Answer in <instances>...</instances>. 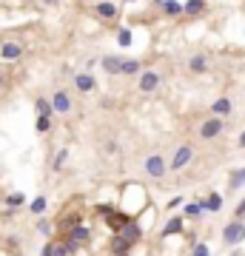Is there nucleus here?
<instances>
[{"label":"nucleus","instance_id":"obj_1","mask_svg":"<svg viewBox=\"0 0 245 256\" xmlns=\"http://www.w3.org/2000/svg\"><path fill=\"white\" fill-rule=\"evenodd\" d=\"M222 242L225 245H240L245 242V222L243 219H231L222 228Z\"/></svg>","mask_w":245,"mask_h":256},{"label":"nucleus","instance_id":"obj_2","mask_svg":"<svg viewBox=\"0 0 245 256\" xmlns=\"http://www.w3.org/2000/svg\"><path fill=\"white\" fill-rule=\"evenodd\" d=\"M143 168H146V174L154 176V179H160V176L168 171V165H165V160L160 157V154H151V157H146V165H143Z\"/></svg>","mask_w":245,"mask_h":256},{"label":"nucleus","instance_id":"obj_3","mask_svg":"<svg viewBox=\"0 0 245 256\" xmlns=\"http://www.w3.org/2000/svg\"><path fill=\"white\" fill-rule=\"evenodd\" d=\"M63 242H69L71 248H80V245L92 242V228H89V225H80V228H74V231L66 233V239H63Z\"/></svg>","mask_w":245,"mask_h":256},{"label":"nucleus","instance_id":"obj_4","mask_svg":"<svg viewBox=\"0 0 245 256\" xmlns=\"http://www.w3.org/2000/svg\"><path fill=\"white\" fill-rule=\"evenodd\" d=\"M191 157H194V148H191V145H180L174 151V160H171L168 168H171V171H183V168L191 163Z\"/></svg>","mask_w":245,"mask_h":256},{"label":"nucleus","instance_id":"obj_5","mask_svg":"<svg viewBox=\"0 0 245 256\" xmlns=\"http://www.w3.org/2000/svg\"><path fill=\"white\" fill-rule=\"evenodd\" d=\"M222 120L220 117H211V120H205V123H202V126H199V137H202V140H214V137H220L222 134Z\"/></svg>","mask_w":245,"mask_h":256},{"label":"nucleus","instance_id":"obj_6","mask_svg":"<svg viewBox=\"0 0 245 256\" xmlns=\"http://www.w3.org/2000/svg\"><path fill=\"white\" fill-rule=\"evenodd\" d=\"M129 222H131V216H129V213H120V211H111V213L105 216V225H108L114 233H120L126 225H129Z\"/></svg>","mask_w":245,"mask_h":256},{"label":"nucleus","instance_id":"obj_7","mask_svg":"<svg viewBox=\"0 0 245 256\" xmlns=\"http://www.w3.org/2000/svg\"><path fill=\"white\" fill-rule=\"evenodd\" d=\"M157 85H160V74H157V71H143L140 74V91L143 94L157 91Z\"/></svg>","mask_w":245,"mask_h":256},{"label":"nucleus","instance_id":"obj_8","mask_svg":"<svg viewBox=\"0 0 245 256\" xmlns=\"http://www.w3.org/2000/svg\"><path fill=\"white\" fill-rule=\"evenodd\" d=\"M108 248H111V256H129L134 245H131L129 239H123L120 233H114V236H111V245H108Z\"/></svg>","mask_w":245,"mask_h":256},{"label":"nucleus","instance_id":"obj_9","mask_svg":"<svg viewBox=\"0 0 245 256\" xmlns=\"http://www.w3.org/2000/svg\"><path fill=\"white\" fill-rule=\"evenodd\" d=\"M51 108H54L57 114H69L71 111V97L66 91H54V97H51Z\"/></svg>","mask_w":245,"mask_h":256},{"label":"nucleus","instance_id":"obj_10","mask_svg":"<svg viewBox=\"0 0 245 256\" xmlns=\"http://www.w3.org/2000/svg\"><path fill=\"white\" fill-rule=\"evenodd\" d=\"M120 236H123V239H129V242L134 245V242H140V239H143V228H140V225H137L134 219H131L129 225L120 231Z\"/></svg>","mask_w":245,"mask_h":256},{"label":"nucleus","instance_id":"obj_11","mask_svg":"<svg viewBox=\"0 0 245 256\" xmlns=\"http://www.w3.org/2000/svg\"><path fill=\"white\" fill-rule=\"evenodd\" d=\"M231 108H234V103L231 100H228V97H220V100H214V105H211V114L214 117H228L231 114Z\"/></svg>","mask_w":245,"mask_h":256},{"label":"nucleus","instance_id":"obj_12","mask_svg":"<svg viewBox=\"0 0 245 256\" xmlns=\"http://www.w3.org/2000/svg\"><path fill=\"white\" fill-rule=\"evenodd\" d=\"M100 66L105 69V74H123V57H103L100 60Z\"/></svg>","mask_w":245,"mask_h":256},{"label":"nucleus","instance_id":"obj_13","mask_svg":"<svg viewBox=\"0 0 245 256\" xmlns=\"http://www.w3.org/2000/svg\"><path fill=\"white\" fill-rule=\"evenodd\" d=\"M174 233H183V216H171V219L165 222V228H163V239L174 236Z\"/></svg>","mask_w":245,"mask_h":256},{"label":"nucleus","instance_id":"obj_14","mask_svg":"<svg viewBox=\"0 0 245 256\" xmlns=\"http://www.w3.org/2000/svg\"><path fill=\"white\" fill-rule=\"evenodd\" d=\"M74 85H77L80 91H94L97 80H94L92 74H77V77H74Z\"/></svg>","mask_w":245,"mask_h":256},{"label":"nucleus","instance_id":"obj_15","mask_svg":"<svg viewBox=\"0 0 245 256\" xmlns=\"http://www.w3.org/2000/svg\"><path fill=\"white\" fill-rule=\"evenodd\" d=\"M0 54H3V60H17L20 54H23V48L17 46V43H3Z\"/></svg>","mask_w":245,"mask_h":256},{"label":"nucleus","instance_id":"obj_16","mask_svg":"<svg viewBox=\"0 0 245 256\" xmlns=\"http://www.w3.org/2000/svg\"><path fill=\"white\" fill-rule=\"evenodd\" d=\"M97 14H100V17H103V20H114L117 14V6L114 3H97Z\"/></svg>","mask_w":245,"mask_h":256},{"label":"nucleus","instance_id":"obj_17","mask_svg":"<svg viewBox=\"0 0 245 256\" xmlns=\"http://www.w3.org/2000/svg\"><path fill=\"white\" fill-rule=\"evenodd\" d=\"M35 108H37V117H49V120H51V114H54V108H51V100H43V97H40V100L35 103Z\"/></svg>","mask_w":245,"mask_h":256},{"label":"nucleus","instance_id":"obj_18","mask_svg":"<svg viewBox=\"0 0 245 256\" xmlns=\"http://www.w3.org/2000/svg\"><path fill=\"white\" fill-rule=\"evenodd\" d=\"M205 213V202L197 199V202H188L186 205V216H202Z\"/></svg>","mask_w":245,"mask_h":256},{"label":"nucleus","instance_id":"obj_19","mask_svg":"<svg viewBox=\"0 0 245 256\" xmlns=\"http://www.w3.org/2000/svg\"><path fill=\"white\" fill-rule=\"evenodd\" d=\"M60 225H63V228H66V233H69V231H74V228H80V225H83V216H80V213H69L66 219L60 222Z\"/></svg>","mask_w":245,"mask_h":256},{"label":"nucleus","instance_id":"obj_20","mask_svg":"<svg viewBox=\"0 0 245 256\" xmlns=\"http://www.w3.org/2000/svg\"><path fill=\"white\" fill-rule=\"evenodd\" d=\"M140 60H126L123 57V74H129V77H134V74H140Z\"/></svg>","mask_w":245,"mask_h":256},{"label":"nucleus","instance_id":"obj_21","mask_svg":"<svg viewBox=\"0 0 245 256\" xmlns=\"http://www.w3.org/2000/svg\"><path fill=\"white\" fill-rule=\"evenodd\" d=\"M188 69H191V71H197V74H202V71L208 69V63H205V57H202V54H197V57H191V60H188Z\"/></svg>","mask_w":245,"mask_h":256},{"label":"nucleus","instance_id":"obj_22","mask_svg":"<svg viewBox=\"0 0 245 256\" xmlns=\"http://www.w3.org/2000/svg\"><path fill=\"white\" fill-rule=\"evenodd\" d=\"M51 256H74V248H71L69 242H54V251H51Z\"/></svg>","mask_w":245,"mask_h":256},{"label":"nucleus","instance_id":"obj_23","mask_svg":"<svg viewBox=\"0 0 245 256\" xmlns=\"http://www.w3.org/2000/svg\"><path fill=\"white\" fill-rule=\"evenodd\" d=\"M6 205H9V208H20V205H26V194H20V191L9 194V197H6Z\"/></svg>","mask_w":245,"mask_h":256},{"label":"nucleus","instance_id":"obj_24","mask_svg":"<svg viewBox=\"0 0 245 256\" xmlns=\"http://www.w3.org/2000/svg\"><path fill=\"white\" fill-rule=\"evenodd\" d=\"M202 202H205V211H214V213L222 208V197H220V194H211V197L202 199Z\"/></svg>","mask_w":245,"mask_h":256},{"label":"nucleus","instance_id":"obj_25","mask_svg":"<svg viewBox=\"0 0 245 256\" xmlns=\"http://www.w3.org/2000/svg\"><path fill=\"white\" fill-rule=\"evenodd\" d=\"M163 12L165 14H183V12H186V6H183V3H177V0H168V3H163Z\"/></svg>","mask_w":245,"mask_h":256},{"label":"nucleus","instance_id":"obj_26","mask_svg":"<svg viewBox=\"0 0 245 256\" xmlns=\"http://www.w3.org/2000/svg\"><path fill=\"white\" fill-rule=\"evenodd\" d=\"M46 197H37L35 202H32V205H29V208H32V213H35V216H40V213H43V211H46Z\"/></svg>","mask_w":245,"mask_h":256},{"label":"nucleus","instance_id":"obj_27","mask_svg":"<svg viewBox=\"0 0 245 256\" xmlns=\"http://www.w3.org/2000/svg\"><path fill=\"white\" fill-rule=\"evenodd\" d=\"M202 9H205V3H202V0H188V3H186V12L188 14H197V12H202Z\"/></svg>","mask_w":245,"mask_h":256},{"label":"nucleus","instance_id":"obj_28","mask_svg":"<svg viewBox=\"0 0 245 256\" xmlns=\"http://www.w3.org/2000/svg\"><path fill=\"white\" fill-rule=\"evenodd\" d=\"M245 185V168H240V171H234L231 176V188H243Z\"/></svg>","mask_w":245,"mask_h":256},{"label":"nucleus","instance_id":"obj_29","mask_svg":"<svg viewBox=\"0 0 245 256\" xmlns=\"http://www.w3.org/2000/svg\"><path fill=\"white\" fill-rule=\"evenodd\" d=\"M191 256H211L208 245H205V242H197L194 248H191Z\"/></svg>","mask_w":245,"mask_h":256},{"label":"nucleus","instance_id":"obj_30","mask_svg":"<svg viewBox=\"0 0 245 256\" xmlns=\"http://www.w3.org/2000/svg\"><path fill=\"white\" fill-rule=\"evenodd\" d=\"M37 231L43 233V236H51V222H49V219H37Z\"/></svg>","mask_w":245,"mask_h":256},{"label":"nucleus","instance_id":"obj_31","mask_svg":"<svg viewBox=\"0 0 245 256\" xmlns=\"http://www.w3.org/2000/svg\"><path fill=\"white\" fill-rule=\"evenodd\" d=\"M49 128H51V120H49V117H37V131H40V134H46Z\"/></svg>","mask_w":245,"mask_h":256},{"label":"nucleus","instance_id":"obj_32","mask_svg":"<svg viewBox=\"0 0 245 256\" xmlns=\"http://www.w3.org/2000/svg\"><path fill=\"white\" fill-rule=\"evenodd\" d=\"M66 160H69V151H60V154H57V160H54V171H60V168L66 165Z\"/></svg>","mask_w":245,"mask_h":256},{"label":"nucleus","instance_id":"obj_33","mask_svg":"<svg viewBox=\"0 0 245 256\" xmlns=\"http://www.w3.org/2000/svg\"><path fill=\"white\" fill-rule=\"evenodd\" d=\"M117 40H120V46H131V32H129V29H123Z\"/></svg>","mask_w":245,"mask_h":256},{"label":"nucleus","instance_id":"obj_34","mask_svg":"<svg viewBox=\"0 0 245 256\" xmlns=\"http://www.w3.org/2000/svg\"><path fill=\"white\" fill-rule=\"evenodd\" d=\"M243 216H245V199L237 205V211H234V219H243Z\"/></svg>","mask_w":245,"mask_h":256},{"label":"nucleus","instance_id":"obj_35","mask_svg":"<svg viewBox=\"0 0 245 256\" xmlns=\"http://www.w3.org/2000/svg\"><path fill=\"white\" fill-rule=\"evenodd\" d=\"M51 251H54V242H46L43 245V251H40V256H51Z\"/></svg>","mask_w":245,"mask_h":256},{"label":"nucleus","instance_id":"obj_36","mask_svg":"<svg viewBox=\"0 0 245 256\" xmlns=\"http://www.w3.org/2000/svg\"><path fill=\"white\" fill-rule=\"evenodd\" d=\"M180 205H183V197H174L171 202H168V208H180Z\"/></svg>","mask_w":245,"mask_h":256},{"label":"nucleus","instance_id":"obj_37","mask_svg":"<svg viewBox=\"0 0 245 256\" xmlns=\"http://www.w3.org/2000/svg\"><path fill=\"white\" fill-rule=\"evenodd\" d=\"M240 145H243V148H245V131H243V137H240Z\"/></svg>","mask_w":245,"mask_h":256},{"label":"nucleus","instance_id":"obj_38","mask_svg":"<svg viewBox=\"0 0 245 256\" xmlns=\"http://www.w3.org/2000/svg\"><path fill=\"white\" fill-rule=\"evenodd\" d=\"M3 80H6V71L0 69V83H3Z\"/></svg>","mask_w":245,"mask_h":256},{"label":"nucleus","instance_id":"obj_39","mask_svg":"<svg viewBox=\"0 0 245 256\" xmlns=\"http://www.w3.org/2000/svg\"><path fill=\"white\" fill-rule=\"evenodd\" d=\"M154 3H160V6H163V3H168V0H154Z\"/></svg>","mask_w":245,"mask_h":256},{"label":"nucleus","instance_id":"obj_40","mask_svg":"<svg viewBox=\"0 0 245 256\" xmlns=\"http://www.w3.org/2000/svg\"><path fill=\"white\" fill-rule=\"evenodd\" d=\"M17 256H23V254H17Z\"/></svg>","mask_w":245,"mask_h":256},{"label":"nucleus","instance_id":"obj_41","mask_svg":"<svg viewBox=\"0 0 245 256\" xmlns=\"http://www.w3.org/2000/svg\"><path fill=\"white\" fill-rule=\"evenodd\" d=\"M243 222H245V216H243Z\"/></svg>","mask_w":245,"mask_h":256}]
</instances>
